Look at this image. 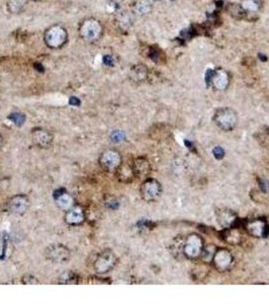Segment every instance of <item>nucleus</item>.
I'll return each mask as SVG.
<instances>
[{"label":"nucleus","mask_w":269,"mask_h":304,"mask_svg":"<svg viewBox=\"0 0 269 304\" xmlns=\"http://www.w3.org/2000/svg\"><path fill=\"white\" fill-rule=\"evenodd\" d=\"M27 4V0H7L6 9L12 14L23 12Z\"/></svg>","instance_id":"21"},{"label":"nucleus","mask_w":269,"mask_h":304,"mask_svg":"<svg viewBox=\"0 0 269 304\" xmlns=\"http://www.w3.org/2000/svg\"><path fill=\"white\" fill-rule=\"evenodd\" d=\"M22 282L24 284H38L39 280L36 279L33 276H29V275H26L23 277Z\"/></svg>","instance_id":"30"},{"label":"nucleus","mask_w":269,"mask_h":304,"mask_svg":"<svg viewBox=\"0 0 269 304\" xmlns=\"http://www.w3.org/2000/svg\"><path fill=\"white\" fill-rule=\"evenodd\" d=\"M152 10V3L150 0H134L132 11L136 15H146Z\"/></svg>","instance_id":"20"},{"label":"nucleus","mask_w":269,"mask_h":304,"mask_svg":"<svg viewBox=\"0 0 269 304\" xmlns=\"http://www.w3.org/2000/svg\"><path fill=\"white\" fill-rule=\"evenodd\" d=\"M80 38L88 44L97 43L104 35V27L98 20L88 18L82 21L78 28Z\"/></svg>","instance_id":"1"},{"label":"nucleus","mask_w":269,"mask_h":304,"mask_svg":"<svg viewBox=\"0 0 269 304\" xmlns=\"http://www.w3.org/2000/svg\"><path fill=\"white\" fill-rule=\"evenodd\" d=\"M69 104H70V105H72V106L78 107V106L80 105V100H79L77 97L72 96V97H70V99H69Z\"/></svg>","instance_id":"33"},{"label":"nucleus","mask_w":269,"mask_h":304,"mask_svg":"<svg viewBox=\"0 0 269 304\" xmlns=\"http://www.w3.org/2000/svg\"><path fill=\"white\" fill-rule=\"evenodd\" d=\"M31 1H37V0H31Z\"/></svg>","instance_id":"36"},{"label":"nucleus","mask_w":269,"mask_h":304,"mask_svg":"<svg viewBox=\"0 0 269 304\" xmlns=\"http://www.w3.org/2000/svg\"><path fill=\"white\" fill-rule=\"evenodd\" d=\"M117 263V258L115 253L110 249H106L97 256L94 262V270L99 275L108 273L114 268Z\"/></svg>","instance_id":"5"},{"label":"nucleus","mask_w":269,"mask_h":304,"mask_svg":"<svg viewBox=\"0 0 269 304\" xmlns=\"http://www.w3.org/2000/svg\"><path fill=\"white\" fill-rule=\"evenodd\" d=\"M55 200H56V203H57L58 207L61 208L62 210L67 211V210H69V209L72 208L73 199H72V197L69 194H67L66 192L63 195H61L60 197H58L57 199H55Z\"/></svg>","instance_id":"23"},{"label":"nucleus","mask_w":269,"mask_h":304,"mask_svg":"<svg viewBox=\"0 0 269 304\" xmlns=\"http://www.w3.org/2000/svg\"><path fill=\"white\" fill-rule=\"evenodd\" d=\"M233 261L234 258L232 256V253L226 248H221L215 250L212 263L217 271L226 272L231 268Z\"/></svg>","instance_id":"10"},{"label":"nucleus","mask_w":269,"mask_h":304,"mask_svg":"<svg viewBox=\"0 0 269 304\" xmlns=\"http://www.w3.org/2000/svg\"><path fill=\"white\" fill-rule=\"evenodd\" d=\"M225 236L227 238V241H228L229 243H233V244L238 243L239 241H240V238H241V235H240L239 231H238V230H234V229H232V227H230V229L228 230V232L226 233Z\"/></svg>","instance_id":"29"},{"label":"nucleus","mask_w":269,"mask_h":304,"mask_svg":"<svg viewBox=\"0 0 269 304\" xmlns=\"http://www.w3.org/2000/svg\"><path fill=\"white\" fill-rule=\"evenodd\" d=\"M214 155H215L217 159L223 158V156H224V150H223L221 147H215V148L214 149Z\"/></svg>","instance_id":"32"},{"label":"nucleus","mask_w":269,"mask_h":304,"mask_svg":"<svg viewBox=\"0 0 269 304\" xmlns=\"http://www.w3.org/2000/svg\"><path fill=\"white\" fill-rule=\"evenodd\" d=\"M216 220L221 226L225 228L233 227L237 221V216L229 209H221L216 212Z\"/></svg>","instance_id":"15"},{"label":"nucleus","mask_w":269,"mask_h":304,"mask_svg":"<svg viewBox=\"0 0 269 304\" xmlns=\"http://www.w3.org/2000/svg\"><path fill=\"white\" fill-rule=\"evenodd\" d=\"M31 139L37 146L47 148L52 144L54 136L51 132L46 129L37 128L33 129L31 132Z\"/></svg>","instance_id":"13"},{"label":"nucleus","mask_w":269,"mask_h":304,"mask_svg":"<svg viewBox=\"0 0 269 304\" xmlns=\"http://www.w3.org/2000/svg\"><path fill=\"white\" fill-rule=\"evenodd\" d=\"M213 119L220 129L224 131H232L237 125L238 116L237 113L231 108H221L215 111Z\"/></svg>","instance_id":"3"},{"label":"nucleus","mask_w":269,"mask_h":304,"mask_svg":"<svg viewBox=\"0 0 269 304\" xmlns=\"http://www.w3.org/2000/svg\"><path fill=\"white\" fill-rule=\"evenodd\" d=\"M204 247L205 243L203 239L198 234L192 233L188 235V238L184 241L183 256L189 260H196L200 258Z\"/></svg>","instance_id":"4"},{"label":"nucleus","mask_w":269,"mask_h":304,"mask_svg":"<svg viewBox=\"0 0 269 304\" xmlns=\"http://www.w3.org/2000/svg\"><path fill=\"white\" fill-rule=\"evenodd\" d=\"M115 175L119 179L120 182H131L134 179V174L133 171V166L130 164H122L119 166V168L115 171Z\"/></svg>","instance_id":"19"},{"label":"nucleus","mask_w":269,"mask_h":304,"mask_svg":"<svg viewBox=\"0 0 269 304\" xmlns=\"http://www.w3.org/2000/svg\"><path fill=\"white\" fill-rule=\"evenodd\" d=\"M1 142H2V138H1V135H0V145H1Z\"/></svg>","instance_id":"35"},{"label":"nucleus","mask_w":269,"mask_h":304,"mask_svg":"<svg viewBox=\"0 0 269 304\" xmlns=\"http://www.w3.org/2000/svg\"><path fill=\"white\" fill-rule=\"evenodd\" d=\"M104 64H106L107 66H113L114 65V58L110 55H105L103 58Z\"/></svg>","instance_id":"31"},{"label":"nucleus","mask_w":269,"mask_h":304,"mask_svg":"<svg viewBox=\"0 0 269 304\" xmlns=\"http://www.w3.org/2000/svg\"><path fill=\"white\" fill-rule=\"evenodd\" d=\"M8 119L16 126H22L26 121V116L23 113H11L8 116Z\"/></svg>","instance_id":"28"},{"label":"nucleus","mask_w":269,"mask_h":304,"mask_svg":"<svg viewBox=\"0 0 269 304\" xmlns=\"http://www.w3.org/2000/svg\"><path fill=\"white\" fill-rule=\"evenodd\" d=\"M133 171L134 178L145 179L151 173V165L145 157H138L133 161Z\"/></svg>","instance_id":"14"},{"label":"nucleus","mask_w":269,"mask_h":304,"mask_svg":"<svg viewBox=\"0 0 269 304\" xmlns=\"http://www.w3.org/2000/svg\"><path fill=\"white\" fill-rule=\"evenodd\" d=\"M35 68H37L38 69V71H44V68H43V66H42V64H35Z\"/></svg>","instance_id":"34"},{"label":"nucleus","mask_w":269,"mask_h":304,"mask_svg":"<svg viewBox=\"0 0 269 304\" xmlns=\"http://www.w3.org/2000/svg\"><path fill=\"white\" fill-rule=\"evenodd\" d=\"M215 247L214 245H208V246H205L204 249H203V252H201L200 255V258L203 259L204 262L206 263H210L213 261V258H214V255L215 252Z\"/></svg>","instance_id":"27"},{"label":"nucleus","mask_w":269,"mask_h":304,"mask_svg":"<svg viewBox=\"0 0 269 304\" xmlns=\"http://www.w3.org/2000/svg\"><path fill=\"white\" fill-rule=\"evenodd\" d=\"M140 193L145 201L154 202L160 197L162 193V187L158 181L154 179H147L141 185Z\"/></svg>","instance_id":"7"},{"label":"nucleus","mask_w":269,"mask_h":304,"mask_svg":"<svg viewBox=\"0 0 269 304\" xmlns=\"http://www.w3.org/2000/svg\"><path fill=\"white\" fill-rule=\"evenodd\" d=\"M79 281V277L78 275H76L75 273L73 272H65L63 273L58 282L60 284H77Z\"/></svg>","instance_id":"26"},{"label":"nucleus","mask_w":269,"mask_h":304,"mask_svg":"<svg viewBox=\"0 0 269 304\" xmlns=\"http://www.w3.org/2000/svg\"><path fill=\"white\" fill-rule=\"evenodd\" d=\"M240 5L246 13H256L260 11L262 7V1L261 0H241Z\"/></svg>","instance_id":"22"},{"label":"nucleus","mask_w":269,"mask_h":304,"mask_svg":"<svg viewBox=\"0 0 269 304\" xmlns=\"http://www.w3.org/2000/svg\"><path fill=\"white\" fill-rule=\"evenodd\" d=\"M134 12L129 10H120L115 14V23L122 30H128L134 23Z\"/></svg>","instance_id":"17"},{"label":"nucleus","mask_w":269,"mask_h":304,"mask_svg":"<svg viewBox=\"0 0 269 304\" xmlns=\"http://www.w3.org/2000/svg\"><path fill=\"white\" fill-rule=\"evenodd\" d=\"M68 41V31L62 25H53L48 28L44 33L46 46L52 50L61 49Z\"/></svg>","instance_id":"2"},{"label":"nucleus","mask_w":269,"mask_h":304,"mask_svg":"<svg viewBox=\"0 0 269 304\" xmlns=\"http://www.w3.org/2000/svg\"><path fill=\"white\" fill-rule=\"evenodd\" d=\"M148 75H149L148 68L143 64H138V65L133 66L131 68V71H130L131 79L134 82H138V83L147 80Z\"/></svg>","instance_id":"18"},{"label":"nucleus","mask_w":269,"mask_h":304,"mask_svg":"<svg viewBox=\"0 0 269 304\" xmlns=\"http://www.w3.org/2000/svg\"><path fill=\"white\" fill-rule=\"evenodd\" d=\"M244 227L247 233L257 239L266 238L269 233V225L265 219L262 218H256L252 219V220H248L245 223Z\"/></svg>","instance_id":"9"},{"label":"nucleus","mask_w":269,"mask_h":304,"mask_svg":"<svg viewBox=\"0 0 269 304\" xmlns=\"http://www.w3.org/2000/svg\"><path fill=\"white\" fill-rule=\"evenodd\" d=\"M99 164L107 172H115L122 164V156L115 150H107L100 155Z\"/></svg>","instance_id":"8"},{"label":"nucleus","mask_w":269,"mask_h":304,"mask_svg":"<svg viewBox=\"0 0 269 304\" xmlns=\"http://www.w3.org/2000/svg\"><path fill=\"white\" fill-rule=\"evenodd\" d=\"M65 222L69 225H79L85 220V215L81 209L71 208L65 213Z\"/></svg>","instance_id":"16"},{"label":"nucleus","mask_w":269,"mask_h":304,"mask_svg":"<svg viewBox=\"0 0 269 304\" xmlns=\"http://www.w3.org/2000/svg\"><path fill=\"white\" fill-rule=\"evenodd\" d=\"M70 249L64 244L54 243L49 245L45 250L46 259L55 264H63L70 259Z\"/></svg>","instance_id":"6"},{"label":"nucleus","mask_w":269,"mask_h":304,"mask_svg":"<svg viewBox=\"0 0 269 304\" xmlns=\"http://www.w3.org/2000/svg\"><path fill=\"white\" fill-rule=\"evenodd\" d=\"M228 12L234 19H242L243 16L246 15V12L243 10L241 5L236 3H230L228 5Z\"/></svg>","instance_id":"25"},{"label":"nucleus","mask_w":269,"mask_h":304,"mask_svg":"<svg viewBox=\"0 0 269 304\" xmlns=\"http://www.w3.org/2000/svg\"><path fill=\"white\" fill-rule=\"evenodd\" d=\"M29 207V200L26 195L19 194L10 198L7 203L8 210L15 215L25 214Z\"/></svg>","instance_id":"11"},{"label":"nucleus","mask_w":269,"mask_h":304,"mask_svg":"<svg viewBox=\"0 0 269 304\" xmlns=\"http://www.w3.org/2000/svg\"><path fill=\"white\" fill-rule=\"evenodd\" d=\"M211 84L212 87L218 91H223L227 90L230 83V75L229 73L222 68H218L214 71L211 75Z\"/></svg>","instance_id":"12"},{"label":"nucleus","mask_w":269,"mask_h":304,"mask_svg":"<svg viewBox=\"0 0 269 304\" xmlns=\"http://www.w3.org/2000/svg\"><path fill=\"white\" fill-rule=\"evenodd\" d=\"M183 246H184V241L181 238H176L172 244H171V252L175 258L184 257L183 256Z\"/></svg>","instance_id":"24"}]
</instances>
